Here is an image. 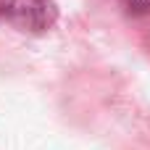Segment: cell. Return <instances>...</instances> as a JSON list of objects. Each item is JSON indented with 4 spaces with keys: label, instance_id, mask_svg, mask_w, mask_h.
Here are the masks:
<instances>
[{
    "label": "cell",
    "instance_id": "6da1fadb",
    "mask_svg": "<svg viewBox=\"0 0 150 150\" xmlns=\"http://www.w3.org/2000/svg\"><path fill=\"white\" fill-rule=\"evenodd\" d=\"M55 18V0H0V24H8L18 32L42 34L53 29Z\"/></svg>",
    "mask_w": 150,
    "mask_h": 150
},
{
    "label": "cell",
    "instance_id": "7a4b0ae2",
    "mask_svg": "<svg viewBox=\"0 0 150 150\" xmlns=\"http://www.w3.org/2000/svg\"><path fill=\"white\" fill-rule=\"evenodd\" d=\"M129 37L150 53V0H105Z\"/></svg>",
    "mask_w": 150,
    "mask_h": 150
}]
</instances>
